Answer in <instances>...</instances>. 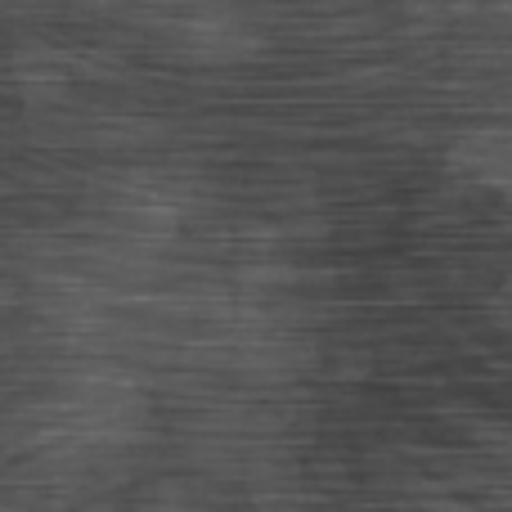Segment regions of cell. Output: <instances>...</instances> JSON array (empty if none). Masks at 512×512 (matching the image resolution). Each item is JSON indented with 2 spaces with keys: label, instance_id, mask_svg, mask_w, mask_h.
Wrapping results in <instances>:
<instances>
[{
  "label": "cell",
  "instance_id": "cell-1",
  "mask_svg": "<svg viewBox=\"0 0 512 512\" xmlns=\"http://www.w3.org/2000/svg\"><path fill=\"white\" fill-rule=\"evenodd\" d=\"M450 167L481 189L512 194V126H486V131L459 135V144L450 149Z\"/></svg>",
  "mask_w": 512,
  "mask_h": 512
},
{
  "label": "cell",
  "instance_id": "cell-2",
  "mask_svg": "<svg viewBox=\"0 0 512 512\" xmlns=\"http://www.w3.org/2000/svg\"><path fill=\"white\" fill-rule=\"evenodd\" d=\"M504 306H508V319H512V288L504 292Z\"/></svg>",
  "mask_w": 512,
  "mask_h": 512
}]
</instances>
